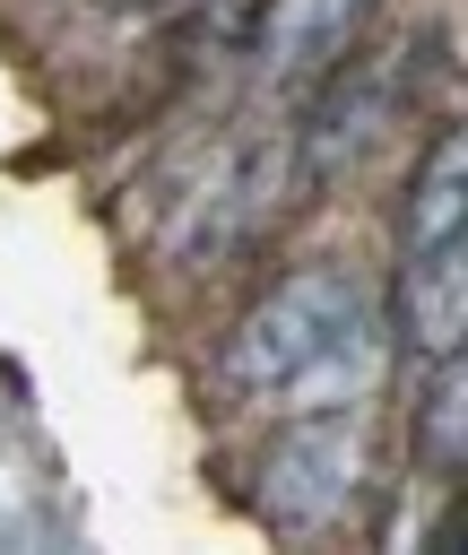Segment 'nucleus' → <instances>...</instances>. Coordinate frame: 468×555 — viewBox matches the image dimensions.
I'll use <instances>...</instances> for the list:
<instances>
[{
  "mask_svg": "<svg viewBox=\"0 0 468 555\" xmlns=\"http://www.w3.org/2000/svg\"><path fill=\"white\" fill-rule=\"evenodd\" d=\"M381 373V321L355 269L338 260H303L286 269L217 347V390L225 399H260L277 416L303 408H355Z\"/></svg>",
  "mask_w": 468,
  "mask_h": 555,
  "instance_id": "obj_1",
  "label": "nucleus"
},
{
  "mask_svg": "<svg viewBox=\"0 0 468 555\" xmlns=\"http://www.w3.org/2000/svg\"><path fill=\"white\" fill-rule=\"evenodd\" d=\"M373 486V434L355 408H303L251 460V512L277 538H329Z\"/></svg>",
  "mask_w": 468,
  "mask_h": 555,
  "instance_id": "obj_2",
  "label": "nucleus"
},
{
  "mask_svg": "<svg viewBox=\"0 0 468 555\" xmlns=\"http://www.w3.org/2000/svg\"><path fill=\"white\" fill-rule=\"evenodd\" d=\"M416 104V43H381V52H338L329 69H321V95H312V113H303V130H295V156H303V182H338V173H355L381 139H390V121Z\"/></svg>",
  "mask_w": 468,
  "mask_h": 555,
  "instance_id": "obj_3",
  "label": "nucleus"
},
{
  "mask_svg": "<svg viewBox=\"0 0 468 555\" xmlns=\"http://www.w3.org/2000/svg\"><path fill=\"white\" fill-rule=\"evenodd\" d=\"M277 182H286L277 147H234V156H217V173L191 191V208H182V225H173V251H182V260H225V251H243V243L277 217Z\"/></svg>",
  "mask_w": 468,
  "mask_h": 555,
  "instance_id": "obj_4",
  "label": "nucleus"
},
{
  "mask_svg": "<svg viewBox=\"0 0 468 555\" xmlns=\"http://www.w3.org/2000/svg\"><path fill=\"white\" fill-rule=\"evenodd\" d=\"M399 338L407 356H459L468 338V234L433 251H399Z\"/></svg>",
  "mask_w": 468,
  "mask_h": 555,
  "instance_id": "obj_5",
  "label": "nucleus"
},
{
  "mask_svg": "<svg viewBox=\"0 0 468 555\" xmlns=\"http://www.w3.org/2000/svg\"><path fill=\"white\" fill-rule=\"evenodd\" d=\"M364 9H373V0H269L260 26H251V43H260V61H269L277 78H312V69H329V61L355 43Z\"/></svg>",
  "mask_w": 468,
  "mask_h": 555,
  "instance_id": "obj_6",
  "label": "nucleus"
},
{
  "mask_svg": "<svg viewBox=\"0 0 468 555\" xmlns=\"http://www.w3.org/2000/svg\"><path fill=\"white\" fill-rule=\"evenodd\" d=\"M459 234H468V147H459V130H433L407 173V199H399V251H433Z\"/></svg>",
  "mask_w": 468,
  "mask_h": 555,
  "instance_id": "obj_7",
  "label": "nucleus"
},
{
  "mask_svg": "<svg viewBox=\"0 0 468 555\" xmlns=\"http://www.w3.org/2000/svg\"><path fill=\"white\" fill-rule=\"evenodd\" d=\"M407 442H416L433 486H451L468 468V373H459V356H425V390L407 399Z\"/></svg>",
  "mask_w": 468,
  "mask_h": 555,
  "instance_id": "obj_8",
  "label": "nucleus"
},
{
  "mask_svg": "<svg viewBox=\"0 0 468 555\" xmlns=\"http://www.w3.org/2000/svg\"><path fill=\"white\" fill-rule=\"evenodd\" d=\"M260 9L269 0H199V26H208V43H251Z\"/></svg>",
  "mask_w": 468,
  "mask_h": 555,
  "instance_id": "obj_9",
  "label": "nucleus"
},
{
  "mask_svg": "<svg viewBox=\"0 0 468 555\" xmlns=\"http://www.w3.org/2000/svg\"><path fill=\"white\" fill-rule=\"evenodd\" d=\"M104 9H165V0H104Z\"/></svg>",
  "mask_w": 468,
  "mask_h": 555,
  "instance_id": "obj_10",
  "label": "nucleus"
}]
</instances>
